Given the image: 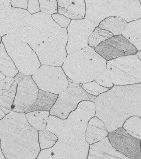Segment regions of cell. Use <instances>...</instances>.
<instances>
[{
    "instance_id": "obj_1",
    "label": "cell",
    "mask_w": 141,
    "mask_h": 159,
    "mask_svg": "<svg viewBox=\"0 0 141 159\" xmlns=\"http://www.w3.org/2000/svg\"><path fill=\"white\" fill-rule=\"evenodd\" d=\"M95 114L94 102L82 101L66 119L50 115L46 129L58 140L52 148L40 150L37 159H87L90 145L86 141V130Z\"/></svg>"
},
{
    "instance_id": "obj_2",
    "label": "cell",
    "mask_w": 141,
    "mask_h": 159,
    "mask_svg": "<svg viewBox=\"0 0 141 159\" xmlns=\"http://www.w3.org/2000/svg\"><path fill=\"white\" fill-rule=\"evenodd\" d=\"M95 116L104 123L108 132L122 127L126 119L141 117V83L115 86L96 97Z\"/></svg>"
},
{
    "instance_id": "obj_3",
    "label": "cell",
    "mask_w": 141,
    "mask_h": 159,
    "mask_svg": "<svg viewBox=\"0 0 141 159\" xmlns=\"http://www.w3.org/2000/svg\"><path fill=\"white\" fill-rule=\"evenodd\" d=\"M0 147L6 159H37L41 150L38 131L25 113L12 111L0 120Z\"/></svg>"
},
{
    "instance_id": "obj_4",
    "label": "cell",
    "mask_w": 141,
    "mask_h": 159,
    "mask_svg": "<svg viewBox=\"0 0 141 159\" xmlns=\"http://www.w3.org/2000/svg\"><path fill=\"white\" fill-rule=\"evenodd\" d=\"M107 61L88 46L67 55L62 69L68 78L78 84L93 81L106 69Z\"/></svg>"
},
{
    "instance_id": "obj_5",
    "label": "cell",
    "mask_w": 141,
    "mask_h": 159,
    "mask_svg": "<svg viewBox=\"0 0 141 159\" xmlns=\"http://www.w3.org/2000/svg\"><path fill=\"white\" fill-rule=\"evenodd\" d=\"M85 19L94 23L95 27L107 18L119 17L129 23L141 18L140 0L90 1L85 0Z\"/></svg>"
},
{
    "instance_id": "obj_6",
    "label": "cell",
    "mask_w": 141,
    "mask_h": 159,
    "mask_svg": "<svg viewBox=\"0 0 141 159\" xmlns=\"http://www.w3.org/2000/svg\"><path fill=\"white\" fill-rule=\"evenodd\" d=\"M1 40L18 72L32 76L37 71L40 62L36 53L27 44L17 39L13 34L5 35Z\"/></svg>"
},
{
    "instance_id": "obj_7",
    "label": "cell",
    "mask_w": 141,
    "mask_h": 159,
    "mask_svg": "<svg viewBox=\"0 0 141 159\" xmlns=\"http://www.w3.org/2000/svg\"><path fill=\"white\" fill-rule=\"evenodd\" d=\"M107 69L115 86L141 83V60L136 55L118 57L107 62Z\"/></svg>"
},
{
    "instance_id": "obj_8",
    "label": "cell",
    "mask_w": 141,
    "mask_h": 159,
    "mask_svg": "<svg viewBox=\"0 0 141 159\" xmlns=\"http://www.w3.org/2000/svg\"><path fill=\"white\" fill-rule=\"evenodd\" d=\"M68 81L67 88L58 95L56 101L49 111L50 115L60 119H66L77 108L80 102H94L97 97L87 93L82 89V84L75 83L69 78Z\"/></svg>"
},
{
    "instance_id": "obj_9",
    "label": "cell",
    "mask_w": 141,
    "mask_h": 159,
    "mask_svg": "<svg viewBox=\"0 0 141 159\" xmlns=\"http://www.w3.org/2000/svg\"><path fill=\"white\" fill-rule=\"evenodd\" d=\"M67 30H62L44 40L35 50L40 64L61 67L66 58Z\"/></svg>"
},
{
    "instance_id": "obj_10",
    "label": "cell",
    "mask_w": 141,
    "mask_h": 159,
    "mask_svg": "<svg viewBox=\"0 0 141 159\" xmlns=\"http://www.w3.org/2000/svg\"><path fill=\"white\" fill-rule=\"evenodd\" d=\"M31 77L39 89L56 95L68 85V78L61 67L41 65Z\"/></svg>"
},
{
    "instance_id": "obj_11",
    "label": "cell",
    "mask_w": 141,
    "mask_h": 159,
    "mask_svg": "<svg viewBox=\"0 0 141 159\" xmlns=\"http://www.w3.org/2000/svg\"><path fill=\"white\" fill-rule=\"evenodd\" d=\"M95 28L94 23L87 19L71 20L66 29L68 36L66 45L67 55L88 47V38Z\"/></svg>"
},
{
    "instance_id": "obj_12",
    "label": "cell",
    "mask_w": 141,
    "mask_h": 159,
    "mask_svg": "<svg viewBox=\"0 0 141 159\" xmlns=\"http://www.w3.org/2000/svg\"><path fill=\"white\" fill-rule=\"evenodd\" d=\"M109 142L114 149L130 159H141V140L129 135L122 127L110 132Z\"/></svg>"
},
{
    "instance_id": "obj_13",
    "label": "cell",
    "mask_w": 141,
    "mask_h": 159,
    "mask_svg": "<svg viewBox=\"0 0 141 159\" xmlns=\"http://www.w3.org/2000/svg\"><path fill=\"white\" fill-rule=\"evenodd\" d=\"M95 52L107 61L118 57L135 55L136 48L122 35L113 36L94 48Z\"/></svg>"
},
{
    "instance_id": "obj_14",
    "label": "cell",
    "mask_w": 141,
    "mask_h": 159,
    "mask_svg": "<svg viewBox=\"0 0 141 159\" xmlns=\"http://www.w3.org/2000/svg\"><path fill=\"white\" fill-rule=\"evenodd\" d=\"M39 89L30 76H25L17 84L16 94L12 111L25 113L34 103L37 98Z\"/></svg>"
},
{
    "instance_id": "obj_15",
    "label": "cell",
    "mask_w": 141,
    "mask_h": 159,
    "mask_svg": "<svg viewBox=\"0 0 141 159\" xmlns=\"http://www.w3.org/2000/svg\"><path fill=\"white\" fill-rule=\"evenodd\" d=\"M32 15L27 10L12 7L0 17V37L13 34L29 24Z\"/></svg>"
},
{
    "instance_id": "obj_16",
    "label": "cell",
    "mask_w": 141,
    "mask_h": 159,
    "mask_svg": "<svg viewBox=\"0 0 141 159\" xmlns=\"http://www.w3.org/2000/svg\"><path fill=\"white\" fill-rule=\"evenodd\" d=\"M25 76L18 72L15 77H5L0 81V109L6 115L12 112L17 84Z\"/></svg>"
},
{
    "instance_id": "obj_17",
    "label": "cell",
    "mask_w": 141,
    "mask_h": 159,
    "mask_svg": "<svg viewBox=\"0 0 141 159\" xmlns=\"http://www.w3.org/2000/svg\"><path fill=\"white\" fill-rule=\"evenodd\" d=\"M87 159H130L120 153L110 143L108 137L89 147Z\"/></svg>"
},
{
    "instance_id": "obj_18",
    "label": "cell",
    "mask_w": 141,
    "mask_h": 159,
    "mask_svg": "<svg viewBox=\"0 0 141 159\" xmlns=\"http://www.w3.org/2000/svg\"><path fill=\"white\" fill-rule=\"evenodd\" d=\"M58 13L71 20L84 19L86 4L83 0H58Z\"/></svg>"
},
{
    "instance_id": "obj_19",
    "label": "cell",
    "mask_w": 141,
    "mask_h": 159,
    "mask_svg": "<svg viewBox=\"0 0 141 159\" xmlns=\"http://www.w3.org/2000/svg\"><path fill=\"white\" fill-rule=\"evenodd\" d=\"M13 35L17 39L27 44L34 52L48 38L44 33L29 25L20 28Z\"/></svg>"
},
{
    "instance_id": "obj_20",
    "label": "cell",
    "mask_w": 141,
    "mask_h": 159,
    "mask_svg": "<svg viewBox=\"0 0 141 159\" xmlns=\"http://www.w3.org/2000/svg\"><path fill=\"white\" fill-rule=\"evenodd\" d=\"M29 25L44 33L48 37L59 33L62 29L55 22L51 16L40 12L32 15Z\"/></svg>"
},
{
    "instance_id": "obj_21",
    "label": "cell",
    "mask_w": 141,
    "mask_h": 159,
    "mask_svg": "<svg viewBox=\"0 0 141 159\" xmlns=\"http://www.w3.org/2000/svg\"><path fill=\"white\" fill-rule=\"evenodd\" d=\"M108 133L104 123L94 116L88 122L85 135L86 141L90 145L108 137Z\"/></svg>"
},
{
    "instance_id": "obj_22",
    "label": "cell",
    "mask_w": 141,
    "mask_h": 159,
    "mask_svg": "<svg viewBox=\"0 0 141 159\" xmlns=\"http://www.w3.org/2000/svg\"><path fill=\"white\" fill-rule=\"evenodd\" d=\"M58 95L39 89L37 98L34 103L26 111L25 113L37 111L49 112L56 101Z\"/></svg>"
},
{
    "instance_id": "obj_23",
    "label": "cell",
    "mask_w": 141,
    "mask_h": 159,
    "mask_svg": "<svg viewBox=\"0 0 141 159\" xmlns=\"http://www.w3.org/2000/svg\"><path fill=\"white\" fill-rule=\"evenodd\" d=\"M122 35L136 48L141 51V18L127 23Z\"/></svg>"
},
{
    "instance_id": "obj_24",
    "label": "cell",
    "mask_w": 141,
    "mask_h": 159,
    "mask_svg": "<svg viewBox=\"0 0 141 159\" xmlns=\"http://www.w3.org/2000/svg\"><path fill=\"white\" fill-rule=\"evenodd\" d=\"M0 72L6 77H15L18 73L17 67L8 55L2 41L0 43Z\"/></svg>"
},
{
    "instance_id": "obj_25",
    "label": "cell",
    "mask_w": 141,
    "mask_h": 159,
    "mask_svg": "<svg viewBox=\"0 0 141 159\" xmlns=\"http://www.w3.org/2000/svg\"><path fill=\"white\" fill-rule=\"evenodd\" d=\"M127 22L125 20L119 17H108L99 23L98 27L111 33L113 36L122 34Z\"/></svg>"
},
{
    "instance_id": "obj_26",
    "label": "cell",
    "mask_w": 141,
    "mask_h": 159,
    "mask_svg": "<svg viewBox=\"0 0 141 159\" xmlns=\"http://www.w3.org/2000/svg\"><path fill=\"white\" fill-rule=\"evenodd\" d=\"M50 113L45 111H37L25 113L28 123L37 131L46 129Z\"/></svg>"
},
{
    "instance_id": "obj_27",
    "label": "cell",
    "mask_w": 141,
    "mask_h": 159,
    "mask_svg": "<svg viewBox=\"0 0 141 159\" xmlns=\"http://www.w3.org/2000/svg\"><path fill=\"white\" fill-rule=\"evenodd\" d=\"M122 128L132 137L141 139V118L132 116L126 119L122 125Z\"/></svg>"
},
{
    "instance_id": "obj_28",
    "label": "cell",
    "mask_w": 141,
    "mask_h": 159,
    "mask_svg": "<svg viewBox=\"0 0 141 159\" xmlns=\"http://www.w3.org/2000/svg\"><path fill=\"white\" fill-rule=\"evenodd\" d=\"M113 37V35L105 30L97 27L90 34L88 40V45L90 47L95 48L100 43Z\"/></svg>"
},
{
    "instance_id": "obj_29",
    "label": "cell",
    "mask_w": 141,
    "mask_h": 159,
    "mask_svg": "<svg viewBox=\"0 0 141 159\" xmlns=\"http://www.w3.org/2000/svg\"><path fill=\"white\" fill-rule=\"evenodd\" d=\"M38 140L40 150L50 149L52 148L58 140L54 134L45 129L38 131Z\"/></svg>"
},
{
    "instance_id": "obj_30",
    "label": "cell",
    "mask_w": 141,
    "mask_h": 159,
    "mask_svg": "<svg viewBox=\"0 0 141 159\" xmlns=\"http://www.w3.org/2000/svg\"><path fill=\"white\" fill-rule=\"evenodd\" d=\"M81 86L87 93L95 97H97L100 94L107 92L110 89L109 88L102 87L95 81L83 84Z\"/></svg>"
},
{
    "instance_id": "obj_31",
    "label": "cell",
    "mask_w": 141,
    "mask_h": 159,
    "mask_svg": "<svg viewBox=\"0 0 141 159\" xmlns=\"http://www.w3.org/2000/svg\"><path fill=\"white\" fill-rule=\"evenodd\" d=\"M39 3L40 12L43 13L48 16H51L55 13H58L56 0H40Z\"/></svg>"
},
{
    "instance_id": "obj_32",
    "label": "cell",
    "mask_w": 141,
    "mask_h": 159,
    "mask_svg": "<svg viewBox=\"0 0 141 159\" xmlns=\"http://www.w3.org/2000/svg\"><path fill=\"white\" fill-rule=\"evenodd\" d=\"M94 81L102 87L112 89L114 86L107 68Z\"/></svg>"
},
{
    "instance_id": "obj_33",
    "label": "cell",
    "mask_w": 141,
    "mask_h": 159,
    "mask_svg": "<svg viewBox=\"0 0 141 159\" xmlns=\"http://www.w3.org/2000/svg\"><path fill=\"white\" fill-rule=\"evenodd\" d=\"M51 16L55 22L59 25L60 27L64 29H67L71 21V20L68 18L59 13H55L51 15Z\"/></svg>"
},
{
    "instance_id": "obj_34",
    "label": "cell",
    "mask_w": 141,
    "mask_h": 159,
    "mask_svg": "<svg viewBox=\"0 0 141 159\" xmlns=\"http://www.w3.org/2000/svg\"><path fill=\"white\" fill-rule=\"evenodd\" d=\"M28 12L31 15H34L40 12L39 3L38 0H29L28 1Z\"/></svg>"
},
{
    "instance_id": "obj_35",
    "label": "cell",
    "mask_w": 141,
    "mask_h": 159,
    "mask_svg": "<svg viewBox=\"0 0 141 159\" xmlns=\"http://www.w3.org/2000/svg\"><path fill=\"white\" fill-rule=\"evenodd\" d=\"M28 1V0H12L11 1V5L13 8L27 10Z\"/></svg>"
},
{
    "instance_id": "obj_36",
    "label": "cell",
    "mask_w": 141,
    "mask_h": 159,
    "mask_svg": "<svg viewBox=\"0 0 141 159\" xmlns=\"http://www.w3.org/2000/svg\"><path fill=\"white\" fill-rule=\"evenodd\" d=\"M12 7L11 0H0V17Z\"/></svg>"
},
{
    "instance_id": "obj_37",
    "label": "cell",
    "mask_w": 141,
    "mask_h": 159,
    "mask_svg": "<svg viewBox=\"0 0 141 159\" xmlns=\"http://www.w3.org/2000/svg\"><path fill=\"white\" fill-rule=\"evenodd\" d=\"M136 56L139 58V59L141 60V51H137L136 54Z\"/></svg>"
},
{
    "instance_id": "obj_38",
    "label": "cell",
    "mask_w": 141,
    "mask_h": 159,
    "mask_svg": "<svg viewBox=\"0 0 141 159\" xmlns=\"http://www.w3.org/2000/svg\"><path fill=\"white\" fill-rule=\"evenodd\" d=\"M5 115H6V114L3 112L0 109V120L2 119L3 118L5 117Z\"/></svg>"
},
{
    "instance_id": "obj_39",
    "label": "cell",
    "mask_w": 141,
    "mask_h": 159,
    "mask_svg": "<svg viewBox=\"0 0 141 159\" xmlns=\"http://www.w3.org/2000/svg\"><path fill=\"white\" fill-rule=\"evenodd\" d=\"M0 159H5L4 155H3L2 152H1V147H0Z\"/></svg>"
},
{
    "instance_id": "obj_40",
    "label": "cell",
    "mask_w": 141,
    "mask_h": 159,
    "mask_svg": "<svg viewBox=\"0 0 141 159\" xmlns=\"http://www.w3.org/2000/svg\"><path fill=\"white\" fill-rule=\"evenodd\" d=\"M5 77H5V75H3L2 73L0 72V81L4 79Z\"/></svg>"
},
{
    "instance_id": "obj_41",
    "label": "cell",
    "mask_w": 141,
    "mask_h": 159,
    "mask_svg": "<svg viewBox=\"0 0 141 159\" xmlns=\"http://www.w3.org/2000/svg\"><path fill=\"white\" fill-rule=\"evenodd\" d=\"M1 38H2V37H0V43H1V41H2V40H1Z\"/></svg>"
},
{
    "instance_id": "obj_42",
    "label": "cell",
    "mask_w": 141,
    "mask_h": 159,
    "mask_svg": "<svg viewBox=\"0 0 141 159\" xmlns=\"http://www.w3.org/2000/svg\"></svg>"
}]
</instances>
